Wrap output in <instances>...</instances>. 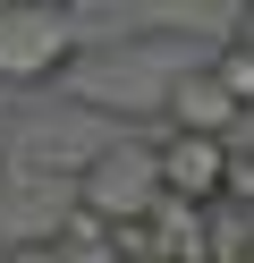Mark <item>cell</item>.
<instances>
[{"label": "cell", "instance_id": "1", "mask_svg": "<svg viewBox=\"0 0 254 263\" xmlns=\"http://www.w3.org/2000/svg\"><path fill=\"white\" fill-rule=\"evenodd\" d=\"M76 60V26L51 0H0V85H51Z\"/></svg>", "mask_w": 254, "mask_h": 263}, {"label": "cell", "instance_id": "4", "mask_svg": "<svg viewBox=\"0 0 254 263\" xmlns=\"http://www.w3.org/2000/svg\"><path fill=\"white\" fill-rule=\"evenodd\" d=\"M237 119H246V110L220 93V77H212V68H186L178 85H169V127H186V136H229Z\"/></svg>", "mask_w": 254, "mask_h": 263}, {"label": "cell", "instance_id": "2", "mask_svg": "<svg viewBox=\"0 0 254 263\" xmlns=\"http://www.w3.org/2000/svg\"><path fill=\"white\" fill-rule=\"evenodd\" d=\"M220 170H229V136H186V127H169V136L152 144V187H161V204L212 212L220 204Z\"/></svg>", "mask_w": 254, "mask_h": 263}, {"label": "cell", "instance_id": "8", "mask_svg": "<svg viewBox=\"0 0 254 263\" xmlns=\"http://www.w3.org/2000/svg\"><path fill=\"white\" fill-rule=\"evenodd\" d=\"M229 43H246V51H254V9H246V17H237V34Z\"/></svg>", "mask_w": 254, "mask_h": 263}, {"label": "cell", "instance_id": "3", "mask_svg": "<svg viewBox=\"0 0 254 263\" xmlns=\"http://www.w3.org/2000/svg\"><path fill=\"white\" fill-rule=\"evenodd\" d=\"M152 204H161V187H152V153H110V161H93V178H85V212H93L102 229L144 221Z\"/></svg>", "mask_w": 254, "mask_h": 263}, {"label": "cell", "instance_id": "5", "mask_svg": "<svg viewBox=\"0 0 254 263\" xmlns=\"http://www.w3.org/2000/svg\"><path fill=\"white\" fill-rule=\"evenodd\" d=\"M203 68L220 77V93H229L237 110H254V51H246V43H220V51L203 60Z\"/></svg>", "mask_w": 254, "mask_h": 263}, {"label": "cell", "instance_id": "6", "mask_svg": "<svg viewBox=\"0 0 254 263\" xmlns=\"http://www.w3.org/2000/svg\"><path fill=\"white\" fill-rule=\"evenodd\" d=\"M220 204L254 212V144H229V170H220Z\"/></svg>", "mask_w": 254, "mask_h": 263}, {"label": "cell", "instance_id": "9", "mask_svg": "<svg viewBox=\"0 0 254 263\" xmlns=\"http://www.w3.org/2000/svg\"><path fill=\"white\" fill-rule=\"evenodd\" d=\"M51 9H68V0H51Z\"/></svg>", "mask_w": 254, "mask_h": 263}, {"label": "cell", "instance_id": "7", "mask_svg": "<svg viewBox=\"0 0 254 263\" xmlns=\"http://www.w3.org/2000/svg\"><path fill=\"white\" fill-rule=\"evenodd\" d=\"M9 263H60V246H51V238H26V246H9Z\"/></svg>", "mask_w": 254, "mask_h": 263}]
</instances>
